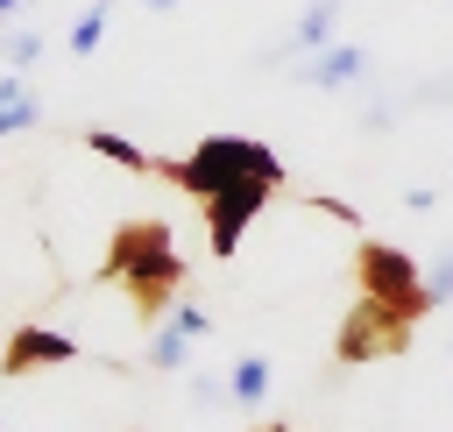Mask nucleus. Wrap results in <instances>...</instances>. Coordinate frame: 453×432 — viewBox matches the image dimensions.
I'll return each instance as SVG.
<instances>
[{"mask_svg": "<svg viewBox=\"0 0 453 432\" xmlns=\"http://www.w3.org/2000/svg\"><path fill=\"white\" fill-rule=\"evenodd\" d=\"M99 276L127 290V305H134L142 326H156L170 312L177 283H184V255H177V241H170L163 220H120L113 241H106V255H99Z\"/></svg>", "mask_w": 453, "mask_h": 432, "instance_id": "1", "label": "nucleus"}, {"mask_svg": "<svg viewBox=\"0 0 453 432\" xmlns=\"http://www.w3.org/2000/svg\"><path fill=\"white\" fill-rule=\"evenodd\" d=\"M156 177H170L191 198H212L226 184H276L283 191V156L255 135H205V142H191V156H156Z\"/></svg>", "mask_w": 453, "mask_h": 432, "instance_id": "2", "label": "nucleus"}, {"mask_svg": "<svg viewBox=\"0 0 453 432\" xmlns=\"http://www.w3.org/2000/svg\"><path fill=\"white\" fill-rule=\"evenodd\" d=\"M354 276H361V297H375L382 312H396L403 326H418L432 312V290L418 276V262L396 248V241H361L354 248Z\"/></svg>", "mask_w": 453, "mask_h": 432, "instance_id": "3", "label": "nucleus"}, {"mask_svg": "<svg viewBox=\"0 0 453 432\" xmlns=\"http://www.w3.org/2000/svg\"><path fill=\"white\" fill-rule=\"evenodd\" d=\"M269 198H276V184H226V191L198 198L205 234H212V255H219V262H226V255H241V234L269 212Z\"/></svg>", "mask_w": 453, "mask_h": 432, "instance_id": "4", "label": "nucleus"}, {"mask_svg": "<svg viewBox=\"0 0 453 432\" xmlns=\"http://www.w3.org/2000/svg\"><path fill=\"white\" fill-rule=\"evenodd\" d=\"M368 71H375V50L354 42V35H340V42H326V50L290 64V78L304 92H354V85H368Z\"/></svg>", "mask_w": 453, "mask_h": 432, "instance_id": "5", "label": "nucleus"}, {"mask_svg": "<svg viewBox=\"0 0 453 432\" xmlns=\"http://www.w3.org/2000/svg\"><path fill=\"white\" fill-rule=\"evenodd\" d=\"M403 340H411V326L396 319V312H382L375 297H354V312H347V326H340V361L354 368V361H375V354H403Z\"/></svg>", "mask_w": 453, "mask_h": 432, "instance_id": "6", "label": "nucleus"}, {"mask_svg": "<svg viewBox=\"0 0 453 432\" xmlns=\"http://www.w3.org/2000/svg\"><path fill=\"white\" fill-rule=\"evenodd\" d=\"M205 333H212V312H205V305H170V312L149 326V368H156V375H177Z\"/></svg>", "mask_w": 453, "mask_h": 432, "instance_id": "7", "label": "nucleus"}, {"mask_svg": "<svg viewBox=\"0 0 453 432\" xmlns=\"http://www.w3.org/2000/svg\"><path fill=\"white\" fill-rule=\"evenodd\" d=\"M340 0H304L297 7V21L283 28V42H269V57L262 64H276V71H290L297 57H311V50H326V42H340Z\"/></svg>", "mask_w": 453, "mask_h": 432, "instance_id": "8", "label": "nucleus"}, {"mask_svg": "<svg viewBox=\"0 0 453 432\" xmlns=\"http://www.w3.org/2000/svg\"><path fill=\"white\" fill-rule=\"evenodd\" d=\"M78 361V340L50 333V326H14V340L0 347V375H28V368H64Z\"/></svg>", "mask_w": 453, "mask_h": 432, "instance_id": "9", "label": "nucleus"}, {"mask_svg": "<svg viewBox=\"0 0 453 432\" xmlns=\"http://www.w3.org/2000/svg\"><path fill=\"white\" fill-rule=\"evenodd\" d=\"M42 127V99L28 92V71H0V142Z\"/></svg>", "mask_w": 453, "mask_h": 432, "instance_id": "10", "label": "nucleus"}, {"mask_svg": "<svg viewBox=\"0 0 453 432\" xmlns=\"http://www.w3.org/2000/svg\"><path fill=\"white\" fill-rule=\"evenodd\" d=\"M226 404H234V411H262V404H269V361H262V354H241V361L226 368Z\"/></svg>", "mask_w": 453, "mask_h": 432, "instance_id": "11", "label": "nucleus"}, {"mask_svg": "<svg viewBox=\"0 0 453 432\" xmlns=\"http://www.w3.org/2000/svg\"><path fill=\"white\" fill-rule=\"evenodd\" d=\"M78 142H85L92 156H106V163L134 170V177H149V170H156V156H149V149H134V142H127V135H113V127H85Z\"/></svg>", "mask_w": 453, "mask_h": 432, "instance_id": "12", "label": "nucleus"}, {"mask_svg": "<svg viewBox=\"0 0 453 432\" xmlns=\"http://www.w3.org/2000/svg\"><path fill=\"white\" fill-rule=\"evenodd\" d=\"M106 28H113V0H92V7H78V21H71V57H92L99 42H106Z\"/></svg>", "mask_w": 453, "mask_h": 432, "instance_id": "13", "label": "nucleus"}, {"mask_svg": "<svg viewBox=\"0 0 453 432\" xmlns=\"http://www.w3.org/2000/svg\"><path fill=\"white\" fill-rule=\"evenodd\" d=\"M0 64L7 71H35L42 64V28H7L0 35Z\"/></svg>", "mask_w": 453, "mask_h": 432, "instance_id": "14", "label": "nucleus"}, {"mask_svg": "<svg viewBox=\"0 0 453 432\" xmlns=\"http://www.w3.org/2000/svg\"><path fill=\"white\" fill-rule=\"evenodd\" d=\"M425 290H432V312H446V305H453V248H439V262H432Z\"/></svg>", "mask_w": 453, "mask_h": 432, "instance_id": "15", "label": "nucleus"}, {"mask_svg": "<svg viewBox=\"0 0 453 432\" xmlns=\"http://www.w3.org/2000/svg\"><path fill=\"white\" fill-rule=\"evenodd\" d=\"M184 397H191V404H212V411H219V404H226V375H219V368H205V375H191V382H184Z\"/></svg>", "mask_w": 453, "mask_h": 432, "instance_id": "16", "label": "nucleus"}, {"mask_svg": "<svg viewBox=\"0 0 453 432\" xmlns=\"http://www.w3.org/2000/svg\"><path fill=\"white\" fill-rule=\"evenodd\" d=\"M403 205H411V212H432V205H439V191H432V184H411V191H403Z\"/></svg>", "mask_w": 453, "mask_h": 432, "instance_id": "17", "label": "nucleus"}, {"mask_svg": "<svg viewBox=\"0 0 453 432\" xmlns=\"http://www.w3.org/2000/svg\"><path fill=\"white\" fill-rule=\"evenodd\" d=\"M149 7H156V14H170V7H177V0H149Z\"/></svg>", "mask_w": 453, "mask_h": 432, "instance_id": "18", "label": "nucleus"}, {"mask_svg": "<svg viewBox=\"0 0 453 432\" xmlns=\"http://www.w3.org/2000/svg\"><path fill=\"white\" fill-rule=\"evenodd\" d=\"M14 7H21V0H0V14H14Z\"/></svg>", "mask_w": 453, "mask_h": 432, "instance_id": "19", "label": "nucleus"}, {"mask_svg": "<svg viewBox=\"0 0 453 432\" xmlns=\"http://www.w3.org/2000/svg\"><path fill=\"white\" fill-rule=\"evenodd\" d=\"M269 432H283V425H269Z\"/></svg>", "mask_w": 453, "mask_h": 432, "instance_id": "20", "label": "nucleus"}, {"mask_svg": "<svg viewBox=\"0 0 453 432\" xmlns=\"http://www.w3.org/2000/svg\"><path fill=\"white\" fill-rule=\"evenodd\" d=\"M134 432H149V425H134Z\"/></svg>", "mask_w": 453, "mask_h": 432, "instance_id": "21", "label": "nucleus"}]
</instances>
